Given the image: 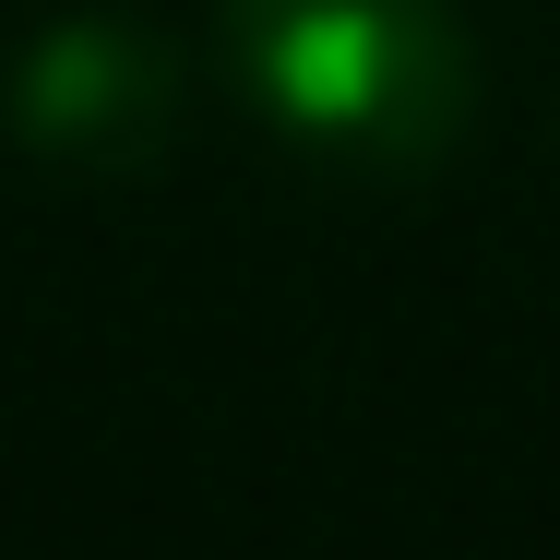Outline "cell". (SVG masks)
<instances>
[{"mask_svg": "<svg viewBox=\"0 0 560 560\" xmlns=\"http://www.w3.org/2000/svg\"><path fill=\"white\" fill-rule=\"evenodd\" d=\"M226 48L250 96L346 167H430L477 96L453 0H226Z\"/></svg>", "mask_w": 560, "mask_h": 560, "instance_id": "6da1fadb", "label": "cell"}, {"mask_svg": "<svg viewBox=\"0 0 560 560\" xmlns=\"http://www.w3.org/2000/svg\"><path fill=\"white\" fill-rule=\"evenodd\" d=\"M167 108H179V60L167 36L119 24V12H72L24 48L12 72V119L36 155H72V167H143L167 143Z\"/></svg>", "mask_w": 560, "mask_h": 560, "instance_id": "7a4b0ae2", "label": "cell"}]
</instances>
